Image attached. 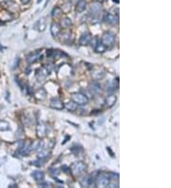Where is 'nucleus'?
<instances>
[{
    "mask_svg": "<svg viewBox=\"0 0 171 188\" xmlns=\"http://www.w3.org/2000/svg\"><path fill=\"white\" fill-rule=\"evenodd\" d=\"M7 1H11V0H7Z\"/></svg>",
    "mask_w": 171,
    "mask_h": 188,
    "instance_id": "nucleus-37",
    "label": "nucleus"
},
{
    "mask_svg": "<svg viewBox=\"0 0 171 188\" xmlns=\"http://www.w3.org/2000/svg\"><path fill=\"white\" fill-rule=\"evenodd\" d=\"M63 14V12H62L60 7H54L53 10L51 12V16L53 18H59L61 17V15Z\"/></svg>",
    "mask_w": 171,
    "mask_h": 188,
    "instance_id": "nucleus-22",
    "label": "nucleus"
},
{
    "mask_svg": "<svg viewBox=\"0 0 171 188\" xmlns=\"http://www.w3.org/2000/svg\"><path fill=\"white\" fill-rule=\"evenodd\" d=\"M0 24H1V22H0Z\"/></svg>",
    "mask_w": 171,
    "mask_h": 188,
    "instance_id": "nucleus-38",
    "label": "nucleus"
},
{
    "mask_svg": "<svg viewBox=\"0 0 171 188\" xmlns=\"http://www.w3.org/2000/svg\"><path fill=\"white\" fill-rule=\"evenodd\" d=\"M91 76L94 80H101L106 76V71L102 68H97L92 70Z\"/></svg>",
    "mask_w": 171,
    "mask_h": 188,
    "instance_id": "nucleus-5",
    "label": "nucleus"
},
{
    "mask_svg": "<svg viewBox=\"0 0 171 188\" xmlns=\"http://www.w3.org/2000/svg\"><path fill=\"white\" fill-rule=\"evenodd\" d=\"M94 50H95V51H96V52L102 53V52L106 51V47H105L102 43L100 42V43H98V44H97V46H96L95 48H94Z\"/></svg>",
    "mask_w": 171,
    "mask_h": 188,
    "instance_id": "nucleus-27",
    "label": "nucleus"
},
{
    "mask_svg": "<svg viewBox=\"0 0 171 188\" xmlns=\"http://www.w3.org/2000/svg\"><path fill=\"white\" fill-rule=\"evenodd\" d=\"M72 100L74 102V103L77 105V106H85L88 104L89 102V98L85 95L83 93H73L72 95Z\"/></svg>",
    "mask_w": 171,
    "mask_h": 188,
    "instance_id": "nucleus-4",
    "label": "nucleus"
},
{
    "mask_svg": "<svg viewBox=\"0 0 171 188\" xmlns=\"http://www.w3.org/2000/svg\"><path fill=\"white\" fill-rule=\"evenodd\" d=\"M45 162V161L38 159L37 161H34V162H33L32 163L34 164V165H36V166H41V165H43V162Z\"/></svg>",
    "mask_w": 171,
    "mask_h": 188,
    "instance_id": "nucleus-30",
    "label": "nucleus"
},
{
    "mask_svg": "<svg viewBox=\"0 0 171 188\" xmlns=\"http://www.w3.org/2000/svg\"><path fill=\"white\" fill-rule=\"evenodd\" d=\"M110 179L108 178L107 174H100L97 178H95L94 184L97 187H108L110 184Z\"/></svg>",
    "mask_w": 171,
    "mask_h": 188,
    "instance_id": "nucleus-3",
    "label": "nucleus"
},
{
    "mask_svg": "<svg viewBox=\"0 0 171 188\" xmlns=\"http://www.w3.org/2000/svg\"><path fill=\"white\" fill-rule=\"evenodd\" d=\"M32 177L35 179L36 182L40 183V182H43L44 181V178H45V175L43 173V171L41 170H35L32 173Z\"/></svg>",
    "mask_w": 171,
    "mask_h": 188,
    "instance_id": "nucleus-15",
    "label": "nucleus"
},
{
    "mask_svg": "<svg viewBox=\"0 0 171 188\" xmlns=\"http://www.w3.org/2000/svg\"><path fill=\"white\" fill-rule=\"evenodd\" d=\"M107 152H110V155H111V157H114V154L112 153V151H111V149L110 147H107Z\"/></svg>",
    "mask_w": 171,
    "mask_h": 188,
    "instance_id": "nucleus-34",
    "label": "nucleus"
},
{
    "mask_svg": "<svg viewBox=\"0 0 171 188\" xmlns=\"http://www.w3.org/2000/svg\"><path fill=\"white\" fill-rule=\"evenodd\" d=\"M86 9H87V2H86L85 0H79L76 4V7H75L76 12L81 13V12H85Z\"/></svg>",
    "mask_w": 171,
    "mask_h": 188,
    "instance_id": "nucleus-16",
    "label": "nucleus"
},
{
    "mask_svg": "<svg viewBox=\"0 0 171 188\" xmlns=\"http://www.w3.org/2000/svg\"><path fill=\"white\" fill-rule=\"evenodd\" d=\"M101 11H102V5L99 2H94L90 5V12L93 16H97Z\"/></svg>",
    "mask_w": 171,
    "mask_h": 188,
    "instance_id": "nucleus-10",
    "label": "nucleus"
},
{
    "mask_svg": "<svg viewBox=\"0 0 171 188\" xmlns=\"http://www.w3.org/2000/svg\"><path fill=\"white\" fill-rule=\"evenodd\" d=\"M72 2L69 1V0H66V1L62 4V7H61V10L63 12V13H68L69 12L72 11Z\"/></svg>",
    "mask_w": 171,
    "mask_h": 188,
    "instance_id": "nucleus-19",
    "label": "nucleus"
},
{
    "mask_svg": "<svg viewBox=\"0 0 171 188\" xmlns=\"http://www.w3.org/2000/svg\"><path fill=\"white\" fill-rule=\"evenodd\" d=\"M34 96H35L36 99L42 101V100H45V99H46L47 93H46V91H45L44 89H38V90L34 93Z\"/></svg>",
    "mask_w": 171,
    "mask_h": 188,
    "instance_id": "nucleus-23",
    "label": "nucleus"
},
{
    "mask_svg": "<svg viewBox=\"0 0 171 188\" xmlns=\"http://www.w3.org/2000/svg\"><path fill=\"white\" fill-rule=\"evenodd\" d=\"M50 2V0H47V2H46V5H48V3Z\"/></svg>",
    "mask_w": 171,
    "mask_h": 188,
    "instance_id": "nucleus-35",
    "label": "nucleus"
},
{
    "mask_svg": "<svg viewBox=\"0 0 171 188\" xmlns=\"http://www.w3.org/2000/svg\"><path fill=\"white\" fill-rule=\"evenodd\" d=\"M50 171H51V174L53 177H57V176L60 174L59 170L56 169V168H51V169H50Z\"/></svg>",
    "mask_w": 171,
    "mask_h": 188,
    "instance_id": "nucleus-29",
    "label": "nucleus"
},
{
    "mask_svg": "<svg viewBox=\"0 0 171 188\" xmlns=\"http://www.w3.org/2000/svg\"><path fill=\"white\" fill-rule=\"evenodd\" d=\"M36 134L39 138H44L47 135V127L43 124H39L36 127Z\"/></svg>",
    "mask_w": 171,
    "mask_h": 188,
    "instance_id": "nucleus-13",
    "label": "nucleus"
},
{
    "mask_svg": "<svg viewBox=\"0 0 171 188\" xmlns=\"http://www.w3.org/2000/svg\"><path fill=\"white\" fill-rule=\"evenodd\" d=\"M10 129V124L6 121H0V131H7Z\"/></svg>",
    "mask_w": 171,
    "mask_h": 188,
    "instance_id": "nucleus-26",
    "label": "nucleus"
},
{
    "mask_svg": "<svg viewBox=\"0 0 171 188\" xmlns=\"http://www.w3.org/2000/svg\"><path fill=\"white\" fill-rule=\"evenodd\" d=\"M32 144L30 143H24L21 147L18 148V154L21 156H28L30 152H32Z\"/></svg>",
    "mask_w": 171,
    "mask_h": 188,
    "instance_id": "nucleus-6",
    "label": "nucleus"
},
{
    "mask_svg": "<svg viewBox=\"0 0 171 188\" xmlns=\"http://www.w3.org/2000/svg\"><path fill=\"white\" fill-rule=\"evenodd\" d=\"M93 179H95V178H92L90 176H84L80 179V184L82 187H89L93 183Z\"/></svg>",
    "mask_w": 171,
    "mask_h": 188,
    "instance_id": "nucleus-12",
    "label": "nucleus"
},
{
    "mask_svg": "<svg viewBox=\"0 0 171 188\" xmlns=\"http://www.w3.org/2000/svg\"><path fill=\"white\" fill-rule=\"evenodd\" d=\"M37 157H38V159L46 161V160H48L51 157V151H49L48 149H43V148H42V149L39 150V152H38Z\"/></svg>",
    "mask_w": 171,
    "mask_h": 188,
    "instance_id": "nucleus-17",
    "label": "nucleus"
},
{
    "mask_svg": "<svg viewBox=\"0 0 171 188\" xmlns=\"http://www.w3.org/2000/svg\"><path fill=\"white\" fill-rule=\"evenodd\" d=\"M35 28H37V30L39 31H44L46 30V20L45 18H41L39 19L35 24Z\"/></svg>",
    "mask_w": 171,
    "mask_h": 188,
    "instance_id": "nucleus-21",
    "label": "nucleus"
},
{
    "mask_svg": "<svg viewBox=\"0 0 171 188\" xmlns=\"http://www.w3.org/2000/svg\"><path fill=\"white\" fill-rule=\"evenodd\" d=\"M90 89H91V91H92L93 93H94V94L98 93V92L100 91V85H99V84H97V83H93V84H91Z\"/></svg>",
    "mask_w": 171,
    "mask_h": 188,
    "instance_id": "nucleus-28",
    "label": "nucleus"
},
{
    "mask_svg": "<svg viewBox=\"0 0 171 188\" xmlns=\"http://www.w3.org/2000/svg\"><path fill=\"white\" fill-rule=\"evenodd\" d=\"M43 182H44V181H43ZM43 182H40L39 186H41V187H46V186H51V184L49 183H43Z\"/></svg>",
    "mask_w": 171,
    "mask_h": 188,
    "instance_id": "nucleus-31",
    "label": "nucleus"
},
{
    "mask_svg": "<svg viewBox=\"0 0 171 188\" xmlns=\"http://www.w3.org/2000/svg\"><path fill=\"white\" fill-rule=\"evenodd\" d=\"M42 1V0H37V3H40Z\"/></svg>",
    "mask_w": 171,
    "mask_h": 188,
    "instance_id": "nucleus-36",
    "label": "nucleus"
},
{
    "mask_svg": "<svg viewBox=\"0 0 171 188\" xmlns=\"http://www.w3.org/2000/svg\"><path fill=\"white\" fill-rule=\"evenodd\" d=\"M104 20L106 24L108 25H116L118 23V18L115 16L114 14L110 13V12H106L105 14V17H104Z\"/></svg>",
    "mask_w": 171,
    "mask_h": 188,
    "instance_id": "nucleus-9",
    "label": "nucleus"
},
{
    "mask_svg": "<svg viewBox=\"0 0 171 188\" xmlns=\"http://www.w3.org/2000/svg\"><path fill=\"white\" fill-rule=\"evenodd\" d=\"M90 42H91V35L89 33H83L79 39V45L80 46H88Z\"/></svg>",
    "mask_w": 171,
    "mask_h": 188,
    "instance_id": "nucleus-11",
    "label": "nucleus"
},
{
    "mask_svg": "<svg viewBox=\"0 0 171 188\" xmlns=\"http://www.w3.org/2000/svg\"><path fill=\"white\" fill-rule=\"evenodd\" d=\"M72 26V21L68 18V17H65V18H62L61 21H60V27L63 28V29H69Z\"/></svg>",
    "mask_w": 171,
    "mask_h": 188,
    "instance_id": "nucleus-18",
    "label": "nucleus"
},
{
    "mask_svg": "<svg viewBox=\"0 0 171 188\" xmlns=\"http://www.w3.org/2000/svg\"><path fill=\"white\" fill-rule=\"evenodd\" d=\"M87 169V165L83 162H73L71 167H69V172L74 176V177H80L84 172Z\"/></svg>",
    "mask_w": 171,
    "mask_h": 188,
    "instance_id": "nucleus-1",
    "label": "nucleus"
},
{
    "mask_svg": "<svg viewBox=\"0 0 171 188\" xmlns=\"http://www.w3.org/2000/svg\"><path fill=\"white\" fill-rule=\"evenodd\" d=\"M20 1H21L23 4H28V3L30 1V0H20Z\"/></svg>",
    "mask_w": 171,
    "mask_h": 188,
    "instance_id": "nucleus-33",
    "label": "nucleus"
},
{
    "mask_svg": "<svg viewBox=\"0 0 171 188\" xmlns=\"http://www.w3.org/2000/svg\"><path fill=\"white\" fill-rule=\"evenodd\" d=\"M60 31H61V27L59 24H57V23L55 22H53L51 23V35L53 37H57L60 33Z\"/></svg>",
    "mask_w": 171,
    "mask_h": 188,
    "instance_id": "nucleus-14",
    "label": "nucleus"
},
{
    "mask_svg": "<svg viewBox=\"0 0 171 188\" xmlns=\"http://www.w3.org/2000/svg\"><path fill=\"white\" fill-rule=\"evenodd\" d=\"M63 169L66 171V173H69V168H68L67 166H65V165H64V166H63Z\"/></svg>",
    "mask_w": 171,
    "mask_h": 188,
    "instance_id": "nucleus-32",
    "label": "nucleus"
},
{
    "mask_svg": "<svg viewBox=\"0 0 171 188\" xmlns=\"http://www.w3.org/2000/svg\"><path fill=\"white\" fill-rule=\"evenodd\" d=\"M64 107H66L68 110H69V111H74V110H76V109H77L78 106H77L73 101H72V102H68V103H67L66 106H64Z\"/></svg>",
    "mask_w": 171,
    "mask_h": 188,
    "instance_id": "nucleus-25",
    "label": "nucleus"
},
{
    "mask_svg": "<svg viewBox=\"0 0 171 188\" xmlns=\"http://www.w3.org/2000/svg\"><path fill=\"white\" fill-rule=\"evenodd\" d=\"M116 101H117V98H116L115 95H110V96L106 97L105 104L106 105L107 107H111L116 104Z\"/></svg>",
    "mask_w": 171,
    "mask_h": 188,
    "instance_id": "nucleus-20",
    "label": "nucleus"
},
{
    "mask_svg": "<svg viewBox=\"0 0 171 188\" xmlns=\"http://www.w3.org/2000/svg\"><path fill=\"white\" fill-rule=\"evenodd\" d=\"M43 148V142L41 141H35L32 144V150L33 151H39Z\"/></svg>",
    "mask_w": 171,
    "mask_h": 188,
    "instance_id": "nucleus-24",
    "label": "nucleus"
},
{
    "mask_svg": "<svg viewBox=\"0 0 171 188\" xmlns=\"http://www.w3.org/2000/svg\"><path fill=\"white\" fill-rule=\"evenodd\" d=\"M50 106L53 109H57V110H62L64 108V104L60 99L58 98H52L50 102Z\"/></svg>",
    "mask_w": 171,
    "mask_h": 188,
    "instance_id": "nucleus-7",
    "label": "nucleus"
},
{
    "mask_svg": "<svg viewBox=\"0 0 171 188\" xmlns=\"http://www.w3.org/2000/svg\"><path fill=\"white\" fill-rule=\"evenodd\" d=\"M41 58H42L41 51L37 50V51H34L33 53H30V55L28 56V58H27V61H28L29 64H33V63L39 61Z\"/></svg>",
    "mask_w": 171,
    "mask_h": 188,
    "instance_id": "nucleus-8",
    "label": "nucleus"
},
{
    "mask_svg": "<svg viewBox=\"0 0 171 188\" xmlns=\"http://www.w3.org/2000/svg\"><path fill=\"white\" fill-rule=\"evenodd\" d=\"M101 43H102L106 48H111L112 46L115 44V36L113 33H110V31H106L105 33L101 38Z\"/></svg>",
    "mask_w": 171,
    "mask_h": 188,
    "instance_id": "nucleus-2",
    "label": "nucleus"
}]
</instances>
